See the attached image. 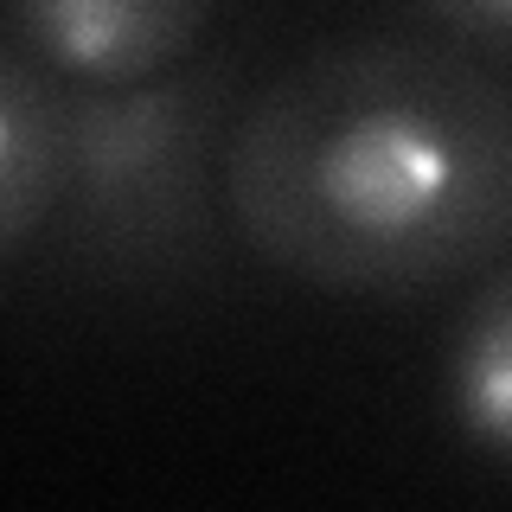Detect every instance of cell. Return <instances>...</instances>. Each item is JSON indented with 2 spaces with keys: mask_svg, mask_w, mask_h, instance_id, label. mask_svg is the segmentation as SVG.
Masks as SVG:
<instances>
[{
  "mask_svg": "<svg viewBox=\"0 0 512 512\" xmlns=\"http://www.w3.org/2000/svg\"><path fill=\"white\" fill-rule=\"evenodd\" d=\"M442 410L480 461L512 474V269H493L448 327Z\"/></svg>",
  "mask_w": 512,
  "mask_h": 512,
  "instance_id": "5b68a950",
  "label": "cell"
},
{
  "mask_svg": "<svg viewBox=\"0 0 512 512\" xmlns=\"http://www.w3.org/2000/svg\"><path fill=\"white\" fill-rule=\"evenodd\" d=\"M26 45L84 84H141L199 45L212 0H7Z\"/></svg>",
  "mask_w": 512,
  "mask_h": 512,
  "instance_id": "3957f363",
  "label": "cell"
},
{
  "mask_svg": "<svg viewBox=\"0 0 512 512\" xmlns=\"http://www.w3.org/2000/svg\"><path fill=\"white\" fill-rule=\"evenodd\" d=\"M423 13L474 45H512V0H423Z\"/></svg>",
  "mask_w": 512,
  "mask_h": 512,
  "instance_id": "8992f818",
  "label": "cell"
},
{
  "mask_svg": "<svg viewBox=\"0 0 512 512\" xmlns=\"http://www.w3.org/2000/svg\"><path fill=\"white\" fill-rule=\"evenodd\" d=\"M224 212L327 295L448 288L512 244V96L423 39L320 45L237 116Z\"/></svg>",
  "mask_w": 512,
  "mask_h": 512,
  "instance_id": "6da1fadb",
  "label": "cell"
},
{
  "mask_svg": "<svg viewBox=\"0 0 512 512\" xmlns=\"http://www.w3.org/2000/svg\"><path fill=\"white\" fill-rule=\"evenodd\" d=\"M64 180V90L26 52L0 45V263L58 212Z\"/></svg>",
  "mask_w": 512,
  "mask_h": 512,
  "instance_id": "277c9868",
  "label": "cell"
},
{
  "mask_svg": "<svg viewBox=\"0 0 512 512\" xmlns=\"http://www.w3.org/2000/svg\"><path fill=\"white\" fill-rule=\"evenodd\" d=\"M237 128V58L173 64L141 84L64 96V256L96 282L148 288L212 256L224 154Z\"/></svg>",
  "mask_w": 512,
  "mask_h": 512,
  "instance_id": "7a4b0ae2",
  "label": "cell"
}]
</instances>
